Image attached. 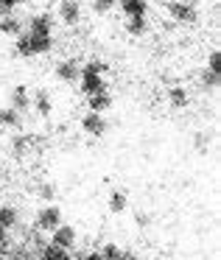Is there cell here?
I'll use <instances>...</instances> for the list:
<instances>
[{
	"mask_svg": "<svg viewBox=\"0 0 221 260\" xmlns=\"http://www.w3.org/2000/svg\"><path fill=\"white\" fill-rule=\"evenodd\" d=\"M59 224H62V210L53 207V204H48V207H42L40 213H37V230L53 232Z\"/></svg>",
	"mask_w": 221,
	"mask_h": 260,
	"instance_id": "1",
	"label": "cell"
},
{
	"mask_svg": "<svg viewBox=\"0 0 221 260\" xmlns=\"http://www.w3.org/2000/svg\"><path fill=\"white\" fill-rule=\"evenodd\" d=\"M6 241V230H3V226H0V243Z\"/></svg>",
	"mask_w": 221,
	"mask_h": 260,
	"instance_id": "34",
	"label": "cell"
},
{
	"mask_svg": "<svg viewBox=\"0 0 221 260\" xmlns=\"http://www.w3.org/2000/svg\"><path fill=\"white\" fill-rule=\"evenodd\" d=\"M34 107H37V112H40V115H51V98H48L45 90H40L34 95Z\"/></svg>",
	"mask_w": 221,
	"mask_h": 260,
	"instance_id": "18",
	"label": "cell"
},
{
	"mask_svg": "<svg viewBox=\"0 0 221 260\" xmlns=\"http://www.w3.org/2000/svg\"><path fill=\"white\" fill-rule=\"evenodd\" d=\"M17 224V210L14 207H0V226L3 230H9V226Z\"/></svg>",
	"mask_w": 221,
	"mask_h": 260,
	"instance_id": "19",
	"label": "cell"
},
{
	"mask_svg": "<svg viewBox=\"0 0 221 260\" xmlns=\"http://www.w3.org/2000/svg\"><path fill=\"white\" fill-rule=\"evenodd\" d=\"M207 70H213V73H221V53H218V51L210 53V59H207Z\"/></svg>",
	"mask_w": 221,
	"mask_h": 260,
	"instance_id": "25",
	"label": "cell"
},
{
	"mask_svg": "<svg viewBox=\"0 0 221 260\" xmlns=\"http://www.w3.org/2000/svg\"><path fill=\"white\" fill-rule=\"evenodd\" d=\"M28 34H51V17L48 14H37L28 23Z\"/></svg>",
	"mask_w": 221,
	"mask_h": 260,
	"instance_id": "12",
	"label": "cell"
},
{
	"mask_svg": "<svg viewBox=\"0 0 221 260\" xmlns=\"http://www.w3.org/2000/svg\"><path fill=\"white\" fill-rule=\"evenodd\" d=\"M28 45H31V53H48L51 51V45H53V40H51V34H28Z\"/></svg>",
	"mask_w": 221,
	"mask_h": 260,
	"instance_id": "7",
	"label": "cell"
},
{
	"mask_svg": "<svg viewBox=\"0 0 221 260\" xmlns=\"http://www.w3.org/2000/svg\"><path fill=\"white\" fill-rule=\"evenodd\" d=\"M202 87H204V90H215V87H218V73L204 70V73H202Z\"/></svg>",
	"mask_w": 221,
	"mask_h": 260,
	"instance_id": "22",
	"label": "cell"
},
{
	"mask_svg": "<svg viewBox=\"0 0 221 260\" xmlns=\"http://www.w3.org/2000/svg\"><path fill=\"white\" fill-rule=\"evenodd\" d=\"M56 76H59L62 81H76V79L81 76V70H79V64H76V62H62V64L56 68Z\"/></svg>",
	"mask_w": 221,
	"mask_h": 260,
	"instance_id": "13",
	"label": "cell"
},
{
	"mask_svg": "<svg viewBox=\"0 0 221 260\" xmlns=\"http://www.w3.org/2000/svg\"><path fill=\"white\" fill-rule=\"evenodd\" d=\"M0 260H3V257H0Z\"/></svg>",
	"mask_w": 221,
	"mask_h": 260,
	"instance_id": "36",
	"label": "cell"
},
{
	"mask_svg": "<svg viewBox=\"0 0 221 260\" xmlns=\"http://www.w3.org/2000/svg\"><path fill=\"white\" fill-rule=\"evenodd\" d=\"M79 260H104V257H101V252H90V254H84V257H79Z\"/></svg>",
	"mask_w": 221,
	"mask_h": 260,
	"instance_id": "32",
	"label": "cell"
},
{
	"mask_svg": "<svg viewBox=\"0 0 221 260\" xmlns=\"http://www.w3.org/2000/svg\"><path fill=\"white\" fill-rule=\"evenodd\" d=\"M112 6H115V0H92V9H96L98 14H107Z\"/></svg>",
	"mask_w": 221,
	"mask_h": 260,
	"instance_id": "26",
	"label": "cell"
},
{
	"mask_svg": "<svg viewBox=\"0 0 221 260\" xmlns=\"http://www.w3.org/2000/svg\"><path fill=\"white\" fill-rule=\"evenodd\" d=\"M40 199L42 202H53V199H56V187H53L51 182H42L40 185Z\"/></svg>",
	"mask_w": 221,
	"mask_h": 260,
	"instance_id": "23",
	"label": "cell"
},
{
	"mask_svg": "<svg viewBox=\"0 0 221 260\" xmlns=\"http://www.w3.org/2000/svg\"><path fill=\"white\" fill-rule=\"evenodd\" d=\"M17 3H23V0H14V6H17Z\"/></svg>",
	"mask_w": 221,
	"mask_h": 260,
	"instance_id": "35",
	"label": "cell"
},
{
	"mask_svg": "<svg viewBox=\"0 0 221 260\" xmlns=\"http://www.w3.org/2000/svg\"><path fill=\"white\" fill-rule=\"evenodd\" d=\"M28 146H31V137H28V135L14 137V154H17V157H23V154L28 151Z\"/></svg>",
	"mask_w": 221,
	"mask_h": 260,
	"instance_id": "21",
	"label": "cell"
},
{
	"mask_svg": "<svg viewBox=\"0 0 221 260\" xmlns=\"http://www.w3.org/2000/svg\"><path fill=\"white\" fill-rule=\"evenodd\" d=\"M17 53L20 56H34V53H31V45H28V37H20L17 40Z\"/></svg>",
	"mask_w": 221,
	"mask_h": 260,
	"instance_id": "28",
	"label": "cell"
},
{
	"mask_svg": "<svg viewBox=\"0 0 221 260\" xmlns=\"http://www.w3.org/2000/svg\"><path fill=\"white\" fill-rule=\"evenodd\" d=\"M107 84H104V76L101 73H84L81 70V92L84 95H96V92H104Z\"/></svg>",
	"mask_w": 221,
	"mask_h": 260,
	"instance_id": "5",
	"label": "cell"
},
{
	"mask_svg": "<svg viewBox=\"0 0 221 260\" xmlns=\"http://www.w3.org/2000/svg\"><path fill=\"white\" fill-rule=\"evenodd\" d=\"M12 9H14V0H0V17L12 14Z\"/></svg>",
	"mask_w": 221,
	"mask_h": 260,
	"instance_id": "29",
	"label": "cell"
},
{
	"mask_svg": "<svg viewBox=\"0 0 221 260\" xmlns=\"http://www.w3.org/2000/svg\"><path fill=\"white\" fill-rule=\"evenodd\" d=\"M81 70H84V73H107V64H104L101 62V59H92V62L90 64H87V68H81Z\"/></svg>",
	"mask_w": 221,
	"mask_h": 260,
	"instance_id": "24",
	"label": "cell"
},
{
	"mask_svg": "<svg viewBox=\"0 0 221 260\" xmlns=\"http://www.w3.org/2000/svg\"><path fill=\"white\" fill-rule=\"evenodd\" d=\"M40 257L42 260H70V252L62 249V246H56V243H45L42 252H40Z\"/></svg>",
	"mask_w": 221,
	"mask_h": 260,
	"instance_id": "10",
	"label": "cell"
},
{
	"mask_svg": "<svg viewBox=\"0 0 221 260\" xmlns=\"http://www.w3.org/2000/svg\"><path fill=\"white\" fill-rule=\"evenodd\" d=\"M126 31H129L132 37H143V34H146V17H129Z\"/></svg>",
	"mask_w": 221,
	"mask_h": 260,
	"instance_id": "20",
	"label": "cell"
},
{
	"mask_svg": "<svg viewBox=\"0 0 221 260\" xmlns=\"http://www.w3.org/2000/svg\"><path fill=\"white\" fill-rule=\"evenodd\" d=\"M81 129H84L87 135H92V137H101L104 132H107V120H104L101 112H87L84 120H81Z\"/></svg>",
	"mask_w": 221,
	"mask_h": 260,
	"instance_id": "4",
	"label": "cell"
},
{
	"mask_svg": "<svg viewBox=\"0 0 221 260\" xmlns=\"http://www.w3.org/2000/svg\"><path fill=\"white\" fill-rule=\"evenodd\" d=\"M168 101H171V107L182 109L187 104V92L182 90V87H171V90H168Z\"/></svg>",
	"mask_w": 221,
	"mask_h": 260,
	"instance_id": "17",
	"label": "cell"
},
{
	"mask_svg": "<svg viewBox=\"0 0 221 260\" xmlns=\"http://www.w3.org/2000/svg\"><path fill=\"white\" fill-rule=\"evenodd\" d=\"M118 260H140V257H137V254H132V252H120Z\"/></svg>",
	"mask_w": 221,
	"mask_h": 260,
	"instance_id": "31",
	"label": "cell"
},
{
	"mask_svg": "<svg viewBox=\"0 0 221 260\" xmlns=\"http://www.w3.org/2000/svg\"><path fill=\"white\" fill-rule=\"evenodd\" d=\"M31 104V95H28V87H14L12 90V109H17V112H25Z\"/></svg>",
	"mask_w": 221,
	"mask_h": 260,
	"instance_id": "8",
	"label": "cell"
},
{
	"mask_svg": "<svg viewBox=\"0 0 221 260\" xmlns=\"http://www.w3.org/2000/svg\"><path fill=\"white\" fill-rule=\"evenodd\" d=\"M168 12L171 17L176 20V23H196V9L191 6V3H185V0H171L168 3Z\"/></svg>",
	"mask_w": 221,
	"mask_h": 260,
	"instance_id": "2",
	"label": "cell"
},
{
	"mask_svg": "<svg viewBox=\"0 0 221 260\" xmlns=\"http://www.w3.org/2000/svg\"><path fill=\"white\" fill-rule=\"evenodd\" d=\"M118 254H120V249L115 246V243H107V246H104V252H101V257L104 260H118Z\"/></svg>",
	"mask_w": 221,
	"mask_h": 260,
	"instance_id": "27",
	"label": "cell"
},
{
	"mask_svg": "<svg viewBox=\"0 0 221 260\" xmlns=\"http://www.w3.org/2000/svg\"><path fill=\"white\" fill-rule=\"evenodd\" d=\"M59 17H62L65 25H76L81 17V6L79 0H62V6H59Z\"/></svg>",
	"mask_w": 221,
	"mask_h": 260,
	"instance_id": "6",
	"label": "cell"
},
{
	"mask_svg": "<svg viewBox=\"0 0 221 260\" xmlns=\"http://www.w3.org/2000/svg\"><path fill=\"white\" fill-rule=\"evenodd\" d=\"M137 224H140V226H148V215H140V213H137Z\"/></svg>",
	"mask_w": 221,
	"mask_h": 260,
	"instance_id": "33",
	"label": "cell"
},
{
	"mask_svg": "<svg viewBox=\"0 0 221 260\" xmlns=\"http://www.w3.org/2000/svg\"><path fill=\"white\" fill-rule=\"evenodd\" d=\"M87 98H90V112H107V109L112 107V95H109L107 90L96 92V95H87Z\"/></svg>",
	"mask_w": 221,
	"mask_h": 260,
	"instance_id": "9",
	"label": "cell"
},
{
	"mask_svg": "<svg viewBox=\"0 0 221 260\" xmlns=\"http://www.w3.org/2000/svg\"><path fill=\"white\" fill-rule=\"evenodd\" d=\"M126 204H129V199H126L123 190H115L112 196H109V210H112V213H123Z\"/></svg>",
	"mask_w": 221,
	"mask_h": 260,
	"instance_id": "16",
	"label": "cell"
},
{
	"mask_svg": "<svg viewBox=\"0 0 221 260\" xmlns=\"http://www.w3.org/2000/svg\"><path fill=\"white\" fill-rule=\"evenodd\" d=\"M20 123V112L17 109H0V129L6 126V129H14Z\"/></svg>",
	"mask_w": 221,
	"mask_h": 260,
	"instance_id": "15",
	"label": "cell"
},
{
	"mask_svg": "<svg viewBox=\"0 0 221 260\" xmlns=\"http://www.w3.org/2000/svg\"><path fill=\"white\" fill-rule=\"evenodd\" d=\"M51 243H56V246H62L70 252V246L76 243V226L73 224H59L56 230L51 232Z\"/></svg>",
	"mask_w": 221,
	"mask_h": 260,
	"instance_id": "3",
	"label": "cell"
},
{
	"mask_svg": "<svg viewBox=\"0 0 221 260\" xmlns=\"http://www.w3.org/2000/svg\"><path fill=\"white\" fill-rule=\"evenodd\" d=\"M129 17H146V0H118Z\"/></svg>",
	"mask_w": 221,
	"mask_h": 260,
	"instance_id": "11",
	"label": "cell"
},
{
	"mask_svg": "<svg viewBox=\"0 0 221 260\" xmlns=\"http://www.w3.org/2000/svg\"><path fill=\"white\" fill-rule=\"evenodd\" d=\"M14 260H34V254H31L28 249H17V252H14Z\"/></svg>",
	"mask_w": 221,
	"mask_h": 260,
	"instance_id": "30",
	"label": "cell"
},
{
	"mask_svg": "<svg viewBox=\"0 0 221 260\" xmlns=\"http://www.w3.org/2000/svg\"><path fill=\"white\" fill-rule=\"evenodd\" d=\"M0 31H3V34H20V31H23V23H20L17 17H12V14H6V17H0Z\"/></svg>",
	"mask_w": 221,
	"mask_h": 260,
	"instance_id": "14",
	"label": "cell"
}]
</instances>
